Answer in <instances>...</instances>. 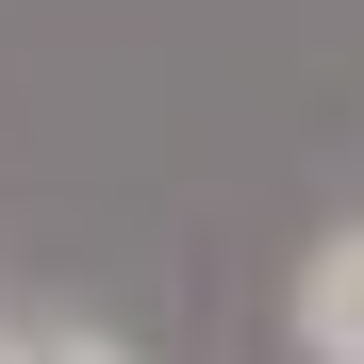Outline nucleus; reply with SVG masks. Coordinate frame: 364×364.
<instances>
[{
    "instance_id": "1",
    "label": "nucleus",
    "mask_w": 364,
    "mask_h": 364,
    "mask_svg": "<svg viewBox=\"0 0 364 364\" xmlns=\"http://www.w3.org/2000/svg\"><path fill=\"white\" fill-rule=\"evenodd\" d=\"M298 348H315V364H364V232H331V249L298 265Z\"/></svg>"
},
{
    "instance_id": "2",
    "label": "nucleus",
    "mask_w": 364,
    "mask_h": 364,
    "mask_svg": "<svg viewBox=\"0 0 364 364\" xmlns=\"http://www.w3.org/2000/svg\"><path fill=\"white\" fill-rule=\"evenodd\" d=\"M17 364H116V348H100V331H67V348H17Z\"/></svg>"
}]
</instances>
